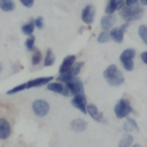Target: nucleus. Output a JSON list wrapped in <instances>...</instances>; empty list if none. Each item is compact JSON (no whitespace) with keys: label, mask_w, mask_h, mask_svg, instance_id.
Returning a JSON list of instances; mask_svg holds the SVG:
<instances>
[{"label":"nucleus","mask_w":147,"mask_h":147,"mask_svg":"<svg viewBox=\"0 0 147 147\" xmlns=\"http://www.w3.org/2000/svg\"><path fill=\"white\" fill-rule=\"evenodd\" d=\"M141 59H142L143 62L147 65V52H143L141 53Z\"/></svg>","instance_id":"obj_31"},{"label":"nucleus","mask_w":147,"mask_h":147,"mask_svg":"<svg viewBox=\"0 0 147 147\" xmlns=\"http://www.w3.org/2000/svg\"><path fill=\"white\" fill-rule=\"evenodd\" d=\"M71 129L76 133H81L86 130L87 122L83 119H76L71 122Z\"/></svg>","instance_id":"obj_15"},{"label":"nucleus","mask_w":147,"mask_h":147,"mask_svg":"<svg viewBox=\"0 0 147 147\" xmlns=\"http://www.w3.org/2000/svg\"><path fill=\"white\" fill-rule=\"evenodd\" d=\"M53 79V77H46V78H38L33 80H30L26 83V88L30 89L34 87H40L45 84H47Z\"/></svg>","instance_id":"obj_13"},{"label":"nucleus","mask_w":147,"mask_h":147,"mask_svg":"<svg viewBox=\"0 0 147 147\" xmlns=\"http://www.w3.org/2000/svg\"><path fill=\"white\" fill-rule=\"evenodd\" d=\"M123 130L125 132H133L134 130L139 131V126L134 119L127 118V121L123 125Z\"/></svg>","instance_id":"obj_17"},{"label":"nucleus","mask_w":147,"mask_h":147,"mask_svg":"<svg viewBox=\"0 0 147 147\" xmlns=\"http://www.w3.org/2000/svg\"><path fill=\"white\" fill-rule=\"evenodd\" d=\"M16 7L13 0H0V9L3 11H12Z\"/></svg>","instance_id":"obj_19"},{"label":"nucleus","mask_w":147,"mask_h":147,"mask_svg":"<svg viewBox=\"0 0 147 147\" xmlns=\"http://www.w3.org/2000/svg\"><path fill=\"white\" fill-rule=\"evenodd\" d=\"M20 1L25 7H28V8L32 7L34 3V0H20Z\"/></svg>","instance_id":"obj_30"},{"label":"nucleus","mask_w":147,"mask_h":147,"mask_svg":"<svg viewBox=\"0 0 147 147\" xmlns=\"http://www.w3.org/2000/svg\"><path fill=\"white\" fill-rule=\"evenodd\" d=\"M103 77L106 82L114 87L121 86L124 84L125 78L122 72L118 69L117 65H110L103 72Z\"/></svg>","instance_id":"obj_1"},{"label":"nucleus","mask_w":147,"mask_h":147,"mask_svg":"<svg viewBox=\"0 0 147 147\" xmlns=\"http://www.w3.org/2000/svg\"><path fill=\"white\" fill-rule=\"evenodd\" d=\"M27 90V88H26V83H24L22 84H20V85H18V86H16V87L9 90V91H7V94L8 95H13L15 93H17V92L22 91V90Z\"/></svg>","instance_id":"obj_28"},{"label":"nucleus","mask_w":147,"mask_h":147,"mask_svg":"<svg viewBox=\"0 0 147 147\" xmlns=\"http://www.w3.org/2000/svg\"><path fill=\"white\" fill-rule=\"evenodd\" d=\"M95 7L92 4L86 5L83 11H82V20L84 22L87 24H91L94 22V16H95Z\"/></svg>","instance_id":"obj_8"},{"label":"nucleus","mask_w":147,"mask_h":147,"mask_svg":"<svg viewBox=\"0 0 147 147\" xmlns=\"http://www.w3.org/2000/svg\"><path fill=\"white\" fill-rule=\"evenodd\" d=\"M110 40H111L110 32H109L108 30L102 32L97 38V41L99 43H106V42H109Z\"/></svg>","instance_id":"obj_24"},{"label":"nucleus","mask_w":147,"mask_h":147,"mask_svg":"<svg viewBox=\"0 0 147 147\" xmlns=\"http://www.w3.org/2000/svg\"><path fill=\"white\" fill-rule=\"evenodd\" d=\"M134 141V137L130 134H125L120 140L118 147H130Z\"/></svg>","instance_id":"obj_20"},{"label":"nucleus","mask_w":147,"mask_h":147,"mask_svg":"<svg viewBox=\"0 0 147 147\" xmlns=\"http://www.w3.org/2000/svg\"><path fill=\"white\" fill-rule=\"evenodd\" d=\"M75 60H76V56L75 55H68V56H66L64 59L61 65L59 66V73L63 74V73H65V72L69 71V70L71 68V66L75 63Z\"/></svg>","instance_id":"obj_14"},{"label":"nucleus","mask_w":147,"mask_h":147,"mask_svg":"<svg viewBox=\"0 0 147 147\" xmlns=\"http://www.w3.org/2000/svg\"><path fill=\"white\" fill-rule=\"evenodd\" d=\"M55 61V56L52 51V49H48L47 52V55L45 58V62H44V65L45 66H51L53 65Z\"/></svg>","instance_id":"obj_21"},{"label":"nucleus","mask_w":147,"mask_h":147,"mask_svg":"<svg viewBox=\"0 0 147 147\" xmlns=\"http://www.w3.org/2000/svg\"><path fill=\"white\" fill-rule=\"evenodd\" d=\"M115 21H116V16L115 15H107L102 17L101 26L105 31H107L114 26Z\"/></svg>","instance_id":"obj_16"},{"label":"nucleus","mask_w":147,"mask_h":147,"mask_svg":"<svg viewBox=\"0 0 147 147\" xmlns=\"http://www.w3.org/2000/svg\"><path fill=\"white\" fill-rule=\"evenodd\" d=\"M65 89V85H63L60 83H50L47 84V90L58 94L62 95Z\"/></svg>","instance_id":"obj_18"},{"label":"nucleus","mask_w":147,"mask_h":147,"mask_svg":"<svg viewBox=\"0 0 147 147\" xmlns=\"http://www.w3.org/2000/svg\"><path fill=\"white\" fill-rule=\"evenodd\" d=\"M128 26H129V23L127 22V23H124L123 25H121V27L113 28L110 31L111 39L114 41H115L116 43H121L124 39V33L127 30Z\"/></svg>","instance_id":"obj_7"},{"label":"nucleus","mask_w":147,"mask_h":147,"mask_svg":"<svg viewBox=\"0 0 147 147\" xmlns=\"http://www.w3.org/2000/svg\"><path fill=\"white\" fill-rule=\"evenodd\" d=\"M137 2H138V0H126L127 5H133V4L137 3Z\"/></svg>","instance_id":"obj_32"},{"label":"nucleus","mask_w":147,"mask_h":147,"mask_svg":"<svg viewBox=\"0 0 147 147\" xmlns=\"http://www.w3.org/2000/svg\"><path fill=\"white\" fill-rule=\"evenodd\" d=\"M34 41H35V37L34 35H30L25 41V47L27 48V50L28 52H31L33 51L34 48Z\"/></svg>","instance_id":"obj_27"},{"label":"nucleus","mask_w":147,"mask_h":147,"mask_svg":"<svg viewBox=\"0 0 147 147\" xmlns=\"http://www.w3.org/2000/svg\"><path fill=\"white\" fill-rule=\"evenodd\" d=\"M32 109L38 117H44L48 114L50 106L47 101L39 99L32 103Z\"/></svg>","instance_id":"obj_6"},{"label":"nucleus","mask_w":147,"mask_h":147,"mask_svg":"<svg viewBox=\"0 0 147 147\" xmlns=\"http://www.w3.org/2000/svg\"><path fill=\"white\" fill-rule=\"evenodd\" d=\"M140 2H141V4L147 6V0H140Z\"/></svg>","instance_id":"obj_33"},{"label":"nucleus","mask_w":147,"mask_h":147,"mask_svg":"<svg viewBox=\"0 0 147 147\" xmlns=\"http://www.w3.org/2000/svg\"><path fill=\"white\" fill-rule=\"evenodd\" d=\"M135 54L136 52L134 48H128L122 52V53L120 56V60L125 70L128 71H132L134 70V64L133 59L135 57Z\"/></svg>","instance_id":"obj_4"},{"label":"nucleus","mask_w":147,"mask_h":147,"mask_svg":"<svg viewBox=\"0 0 147 147\" xmlns=\"http://www.w3.org/2000/svg\"><path fill=\"white\" fill-rule=\"evenodd\" d=\"M144 11V8H142L140 4L135 3L133 5H127L126 7H122L120 9V16L127 22H129L140 19L143 16Z\"/></svg>","instance_id":"obj_2"},{"label":"nucleus","mask_w":147,"mask_h":147,"mask_svg":"<svg viewBox=\"0 0 147 147\" xmlns=\"http://www.w3.org/2000/svg\"><path fill=\"white\" fill-rule=\"evenodd\" d=\"M34 30V22H30L23 25L22 28V32L25 35H32Z\"/></svg>","instance_id":"obj_23"},{"label":"nucleus","mask_w":147,"mask_h":147,"mask_svg":"<svg viewBox=\"0 0 147 147\" xmlns=\"http://www.w3.org/2000/svg\"><path fill=\"white\" fill-rule=\"evenodd\" d=\"M11 134V127L4 118H0V140H7Z\"/></svg>","instance_id":"obj_11"},{"label":"nucleus","mask_w":147,"mask_h":147,"mask_svg":"<svg viewBox=\"0 0 147 147\" xmlns=\"http://www.w3.org/2000/svg\"><path fill=\"white\" fill-rule=\"evenodd\" d=\"M41 59H42V54H41V53L37 48H34V52L33 56H32V64L34 65H36L40 64V62L41 61Z\"/></svg>","instance_id":"obj_25"},{"label":"nucleus","mask_w":147,"mask_h":147,"mask_svg":"<svg viewBox=\"0 0 147 147\" xmlns=\"http://www.w3.org/2000/svg\"><path fill=\"white\" fill-rule=\"evenodd\" d=\"M67 88L69 89L71 94L74 96H85L84 95V84L81 81V79L78 77H73L69 82L65 84Z\"/></svg>","instance_id":"obj_5"},{"label":"nucleus","mask_w":147,"mask_h":147,"mask_svg":"<svg viewBox=\"0 0 147 147\" xmlns=\"http://www.w3.org/2000/svg\"><path fill=\"white\" fill-rule=\"evenodd\" d=\"M134 111L131 103L127 99H121L115 107V114L118 119H123L128 116Z\"/></svg>","instance_id":"obj_3"},{"label":"nucleus","mask_w":147,"mask_h":147,"mask_svg":"<svg viewBox=\"0 0 147 147\" xmlns=\"http://www.w3.org/2000/svg\"><path fill=\"white\" fill-rule=\"evenodd\" d=\"M139 35L142 39V40L145 42L147 46V26L146 25H141L139 28Z\"/></svg>","instance_id":"obj_26"},{"label":"nucleus","mask_w":147,"mask_h":147,"mask_svg":"<svg viewBox=\"0 0 147 147\" xmlns=\"http://www.w3.org/2000/svg\"><path fill=\"white\" fill-rule=\"evenodd\" d=\"M2 69H3V66H2V64L0 63V72H1V71H2Z\"/></svg>","instance_id":"obj_35"},{"label":"nucleus","mask_w":147,"mask_h":147,"mask_svg":"<svg viewBox=\"0 0 147 147\" xmlns=\"http://www.w3.org/2000/svg\"><path fill=\"white\" fill-rule=\"evenodd\" d=\"M132 147H141V146L140 144H135V145H134Z\"/></svg>","instance_id":"obj_34"},{"label":"nucleus","mask_w":147,"mask_h":147,"mask_svg":"<svg viewBox=\"0 0 147 147\" xmlns=\"http://www.w3.org/2000/svg\"><path fill=\"white\" fill-rule=\"evenodd\" d=\"M84 65V62H77V63H74L73 65L71 66V68L69 70V72L73 76H77L80 73L81 71V69L82 67Z\"/></svg>","instance_id":"obj_22"},{"label":"nucleus","mask_w":147,"mask_h":147,"mask_svg":"<svg viewBox=\"0 0 147 147\" xmlns=\"http://www.w3.org/2000/svg\"><path fill=\"white\" fill-rule=\"evenodd\" d=\"M34 25L36 26V28H38L39 29H40V28H43V27H44V22H43V17H41V16H39V17H37L34 21Z\"/></svg>","instance_id":"obj_29"},{"label":"nucleus","mask_w":147,"mask_h":147,"mask_svg":"<svg viewBox=\"0 0 147 147\" xmlns=\"http://www.w3.org/2000/svg\"><path fill=\"white\" fill-rule=\"evenodd\" d=\"M124 4H125V0H109L105 9V12L108 15H113L114 12L124 7Z\"/></svg>","instance_id":"obj_10"},{"label":"nucleus","mask_w":147,"mask_h":147,"mask_svg":"<svg viewBox=\"0 0 147 147\" xmlns=\"http://www.w3.org/2000/svg\"><path fill=\"white\" fill-rule=\"evenodd\" d=\"M86 110H87V113L91 116V118L93 120H95L96 121H97V122H104L105 121L102 113L98 111V109L96 105H94V104L87 105Z\"/></svg>","instance_id":"obj_12"},{"label":"nucleus","mask_w":147,"mask_h":147,"mask_svg":"<svg viewBox=\"0 0 147 147\" xmlns=\"http://www.w3.org/2000/svg\"><path fill=\"white\" fill-rule=\"evenodd\" d=\"M71 104L73 107H75L76 109H79L83 114L86 115L87 114V110H86V107H87V100L85 96H74V98L71 100Z\"/></svg>","instance_id":"obj_9"}]
</instances>
